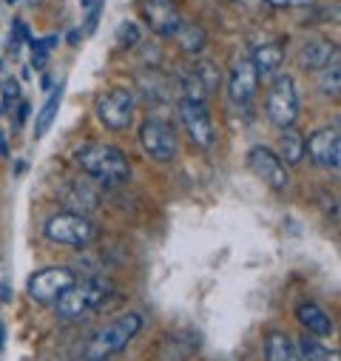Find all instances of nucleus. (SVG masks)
I'll list each match as a JSON object with an SVG mask.
<instances>
[{
	"label": "nucleus",
	"instance_id": "obj_29",
	"mask_svg": "<svg viewBox=\"0 0 341 361\" xmlns=\"http://www.w3.org/2000/svg\"><path fill=\"white\" fill-rule=\"evenodd\" d=\"M100 12H103V0H100V4H94V9L89 12V18H85V32H94V29H97V18H100Z\"/></svg>",
	"mask_w": 341,
	"mask_h": 361
},
{
	"label": "nucleus",
	"instance_id": "obj_24",
	"mask_svg": "<svg viewBox=\"0 0 341 361\" xmlns=\"http://www.w3.org/2000/svg\"><path fill=\"white\" fill-rule=\"evenodd\" d=\"M177 88H180L182 100H194V103H205L208 100V92H205L202 80L194 74V68H182L177 74Z\"/></svg>",
	"mask_w": 341,
	"mask_h": 361
},
{
	"label": "nucleus",
	"instance_id": "obj_23",
	"mask_svg": "<svg viewBox=\"0 0 341 361\" xmlns=\"http://www.w3.org/2000/svg\"><path fill=\"white\" fill-rule=\"evenodd\" d=\"M63 92H66V82H60L54 92L49 94V100L43 103V109H40V114H37V120H35V134H37V137H43V134L51 128V123H54V117H57V111H60V103H63Z\"/></svg>",
	"mask_w": 341,
	"mask_h": 361
},
{
	"label": "nucleus",
	"instance_id": "obj_14",
	"mask_svg": "<svg viewBox=\"0 0 341 361\" xmlns=\"http://www.w3.org/2000/svg\"><path fill=\"white\" fill-rule=\"evenodd\" d=\"M285 57H287L285 40H268V43L253 49L250 63H253L256 77H259V80H273L279 74V68L285 66Z\"/></svg>",
	"mask_w": 341,
	"mask_h": 361
},
{
	"label": "nucleus",
	"instance_id": "obj_16",
	"mask_svg": "<svg viewBox=\"0 0 341 361\" xmlns=\"http://www.w3.org/2000/svg\"><path fill=\"white\" fill-rule=\"evenodd\" d=\"M296 319H299L302 330L310 333V336H316V338L333 336V330H335L330 313H327L324 307H318L316 302H302V305L296 307Z\"/></svg>",
	"mask_w": 341,
	"mask_h": 361
},
{
	"label": "nucleus",
	"instance_id": "obj_10",
	"mask_svg": "<svg viewBox=\"0 0 341 361\" xmlns=\"http://www.w3.org/2000/svg\"><path fill=\"white\" fill-rule=\"evenodd\" d=\"M140 15L148 23V29L156 37H165V40L174 37L180 32V26L185 23L180 0H142V4H140Z\"/></svg>",
	"mask_w": 341,
	"mask_h": 361
},
{
	"label": "nucleus",
	"instance_id": "obj_20",
	"mask_svg": "<svg viewBox=\"0 0 341 361\" xmlns=\"http://www.w3.org/2000/svg\"><path fill=\"white\" fill-rule=\"evenodd\" d=\"M265 361H302V355L287 333L273 330L265 336Z\"/></svg>",
	"mask_w": 341,
	"mask_h": 361
},
{
	"label": "nucleus",
	"instance_id": "obj_5",
	"mask_svg": "<svg viewBox=\"0 0 341 361\" xmlns=\"http://www.w3.org/2000/svg\"><path fill=\"white\" fill-rule=\"evenodd\" d=\"M46 236L57 245H68V247H89L97 236H100V228L82 214H71V211H63V214H54L49 216L46 222Z\"/></svg>",
	"mask_w": 341,
	"mask_h": 361
},
{
	"label": "nucleus",
	"instance_id": "obj_7",
	"mask_svg": "<svg viewBox=\"0 0 341 361\" xmlns=\"http://www.w3.org/2000/svg\"><path fill=\"white\" fill-rule=\"evenodd\" d=\"M134 109H137V97L131 88H108V92L100 94L94 114L108 131H125L134 123Z\"/></svg>",
	"mask_w": 341,
	"mask_h": 361
},
{
	"label": "nucleus",
	"instance_id": "obj_33",
	"mask_svg": "<svg viewBox=\"0 0 341 361\" xmlns=\"http://www.w3.org/2000/svg\"><path fill=\"white\" fill-rule=\"evenodd\" d=\"M6 4H9V6H15V4H20V0H6Z\"/></svg>",
	"mask_w": 341,
	"mask_h": 361
},
{
	"label": "nucleus",
	"instance_id": "obj_6",
	"mask_svg": "<svg viewBox=\"0 0 341 361\" xmlns=\"http://www.w3.org/2000/svg\"><path fill=\"white\" fill-rule=\"evenodd\" d=\"M77 282V274L71 267H43L37 274H32L29 285H26V293L35 305H43V307H51L71 285Z\"/></svg>",
	"mask_w": 341,
	"mask_h": 361
},
{
	"label": "nucleus",
	"instance_id": "obj_13",
	"mask_svg": "<svg viewBox=\"0 0 341 361\" xmlns=\"http://www.w3.org/2000/svg\"><path fill=\"white\" fill-rule=\"evenodd\" d=\"M259 92V77L250 63V57H236L228 71V97L233 106H250Z\"/></svg>",
	"mask_w": 341,
	"mask_h": 361
},
{
	"label": "nucleus",
	"instance_id": "obj_15",
	"mask_svg": "<svg viewBox=\"0 0 341 361\" xmlns=\"http://www.w3.org/2000/svg\"><path fill=\"white\" fill-rule=\"evenodd\" d=\"M338 54V46L327 37H310L304 40L302 51H299V63L304 71H321L333 57Z\"/></svg>",
	"mask_w": 341,
	"mask_h": 361
},
{
	"label": "nucleus",
	"instance_id": "obj_21",
	"mask_svg": "<svg viewBox=\"0 0 341 361\" xmlns=\"http://www.w3.org/2000/svg\"><path fill=\"white\" fill-rule=\"evenodd\" d=\"M296 350H299L302 361H341V358H338V350L324 347V344H321L316 336H310V333H302V338L296 341Z\"/></svg>",
	"mask_w": 341,
	"mask_h": 361
},
{
	"label": "nucleus",
	"instance_id": "obj_4",
	"mask_svg": "<svg viewBox=\"0 0 341 361\" xmlns=\"http://www.w3.org/2000/svg\"><path fill=\"white\" fill-rule=\"evenodd\" d=\"M265 111H268V120H271L276 128L296 126L299 111H302V100H299L296 80H293L290 74H276V77H273L271 92H268V100H265Z\"/></svg>",
	"mask_w": 341,
	"mask_h": 361
},
{
	"label": "nucleus",
	"instance_id": "obj_3",
	"mask_svg": "<svg viewBox=\"0 0 341 361\" xmlns=\"http://www.w3.org/2000/svg\"><path fill=\"white\" fill-rule=\"evenodd\" d=\"M111 282L108 279H100V276H92V279H82V282H74L51 307L57 313L60 322H77L82 316H89L94 307L103 305V299L111 293Z\"/></svg>",
	"mask_w": 341,
	"mask_h": 361
},
{
	"label": "nucleus",
	"instance_id": "obj_31",
	"mask_svg": "<svg viewBox=\"0 0 341 361\" xmlns=\"http://www.w3.org/2000/svg\"><path fill=\"white\" fill-rule=\"evenodd\" d=\"M9 151H6V140H4V134H0V157H6Z\"/></svg>",
	"mask_w": 341,
	"mask_h": 361
},
{
	"label": "nucleus",
	"instance_id": "obj_22",
	"mask_svg": "<svg viewBox=\"0 0 341 361\" xmlns=\"http://www.w3.org/2000/svg\"><path fill=\"white\" fill-rule=\"evenodd\" d=\"M318 92L330 100H338L341 92V54H335L321 71H318Z\"/></svg>",
	"mask_w": 341,
	"mask_h": 361
},
{
	"label": "nucleus",
	"instance_id": "obj_8",
	"mask_svg": "<svg viewBox=\"0 0 341 361\" xmlns=\"http://www.w3.org/2000/svg\"><path fill=\"white\" fill-rule=\"evenodd\" d=\"M140 145L156 162H170L180 151V140H177L174 126L165 123V120H156V117H151L140 126Z\"/></svg>",
	"mask_w": 341,
	"mask_h": 361
},
{
	"label": "nucleus",
	"instance_id": "obj_32",
	"mask_svg": "<svg viewBox=\"0 0 341 361\" xmlns=\"http://www.w3.org/2000/svg\"><path fill=\"white\" fill-rule=\"evenodd\" d=\"M4 341H6V330H4V322H0V347H4Z\"/></svg>",
	"mask_w": 341,
	"mask_h": 361
},
{
	"label": "nucleus",
	"instance_id": "obj_9",
	"mask_svg": "<svg viewBox=\"0 0 341 361\" xmlns=\"http://www.w3.org/2000/svg\"><path fill=\"white\" fill-rule=\"evenodd\" d=\"M247 168H250V173L256 179H262V183L271 185L273 191H287L290 188V171H287V165L268 145H253L247 151Z\"/></svg>",
	"mask_w": 341,
	"mask_h": 361
},
{
	"label": "nucleus",
	"instance_id": "obj_30",
	"mask_svg": "<svg viewBox=\"0 0 341 361\" xmlns=\"http://www.w3.org/2000/svg\"><path fill=\"white\" fill-rule=\"evenodd\" d=\"M26 117H29V103H20V109H18V126H23Z\"/></svg>",
	"mask_w": 341,
	"mask_h": 361
},
{
	"label": "nucleus",
	"instance_id": "obj_26",
	"mask_svg": "<svg viewBox=\"0 0 341 361\" xmlns=\"http://www.w3.org/2000/svg\"><path fill=\"white\" fill-rule=\"evenodd\" d=\"M140 43V26L131 23V20H123L120 29H117V46L120 49H134Z\"/></svg>",
	"mask_w": 341,
	"mask_h": 361
},
{
	"label": "nucleus",
	"instance_id": "obj_19",
	"mask_svg": "<svg viewBox=\"0 0 341 361\" xmlns=\"http://www.w3.org/2000/svg\"><path fill=\"white\" fill-rule=\"evenodd\" d=\"M174 40H177L180 51L188 54V57H199L208 49V32L199 23H191V20H185L180 26V32L174 35Z\"/></svg>",
	"mask_w": 341,
	"mask_h": 361
},
{
	"label": "nucleus",
	"instance_id": "obj_27",
	"mask_svg": "<svg viewBox=\"0 0 341 361\" xmlns=\"http://www.w3.org/2000/svg\"><path fill=\"white\" fill-rule=\"evenodd\" d=\"M262 4H268L271 9H307L316 0H262Z\"/></svg>",
	"mask_w": 341,
	"mask_h": 361
},
{
	"label": "nucleus",
	"instance_id": "obj_1",
	"mask_svg": "<svg viewBox=\"0 0 341 361\" xmlns=\"http://www.w3.org/2000/svg\"><path fill=\"white\" fill-rule=\"evenodd\" d=\"M74 162L80 171H85L92 179L103 185H120V183H128L131 176V162L128 157L114 148V145H106V142H85L74 151Z\"/></svg>",
	"mask_w": 341,
	"mask_h": 361
},
{
	"label": "nucleus",
	"instance_id": "obj_28",
	"mask_svg": "<svg viewBox=\"0 0 341 361\" xmlns=\"http://www.w3.org/2000/svg\"><path fill=\"white\" fill-rule=\"evenodd\" d=\"M18 100H20V82H18L15 77H6V80H4V103L12 106V103H18Z\"/></svg>",
	"mask_w": 341,
	"mask_h": 361
},
{
	"label": "nucleus",
	"instance_id": "obj_12",
	"mask_svg": "<svg viewBox=\"0 0 341 361\" xmlns=\"http://www.w3.org/2000/svg\"><path fill=\"white\" fill-rule=\"evenodd\" d=\"M180 120H182V128H185V134H188L194 148H199V151L213 148L216 128H213V120H211V111H208L205 103L180 100Z\"/></svg>",
	"mask_w": 341,
	"mask_h": 361
},
{
	"label": "nucleus",
	"instance_id": "obj_2",
	"mask_svg": "<svg viewBox=\"0 0 341 361\" xmlns=\"http://www.w3.org/2000/svg\"><path fill=\"white\" fill-rule=\"evenodd\" d=\"M140 330H142V316L140 313H123L89 338V344L82 350V358L85 361H106L108 355L125 350Z\"/></svg>",
	"mask_w": 341,
	"mask_h": 361
},
{
	"label": "nucleus",
	"instance_id": "obj_11",
	"mask_svg": "<svg viewBox=\"0 0 341 361\" xmlns=\"http://www.w3.org/2000/svg\"><path fill=\"white\" fill-rule=\"evenodd\" d=\"M304 157H310V162L324 168V171H338V165H341V131H338V123L316 128L304 140Z\"/></svg>",
	"mask_w": 341,
	"mask_h": 361
},
{
	"label": "nucleus",
	"instance_id": "obj_17",
	"mask_svg": "<svg viewBox=\"0 0 341 361\" xmlns=\"http://www.w3.org/2000/svg\"><path fill=\"white\" fill-rule=\"evenodd\" d=\"M279 159L287 165V168H296L302 165L304 159V134L296 128V126H287V128H279Z\"/></svg>",
	"mask_w": 341,
	"mask_h": 361
},
{
	"label": "nucleus",
	"instance_id": "obj_18",
	"mask_svg": "<svg viewBox=\"0 0 341 361\" xmlns=\"http://www.w3.org/2000/svg\"><path fill=\"white\" fill-rule=\"evenodd\" d=\"M63 202H66V208L71 214H82V216H89L92 211L100 208V197L82 183H71L68 191L63 194Z\"/></svg>",
	"mask_w": 341,
	"mask_h": 361
},
{
	"label": "nucleus",
	"instance_id": "obj_25",
	"mask_svg": "<svg viewBox=\"0 0 341 361\" xmlns=\"http://www.w3.org/2000/svg\"><path fill=\"white\" fill-rule=\"evenodd\" d=\"M194 74L202 80V85H205L208 94H213L216 88H219V66H216L213 60H199V63H194Z\"/></svg>",
	"mask_w": 341,
	"mask_h": 361
}]
</instances>
